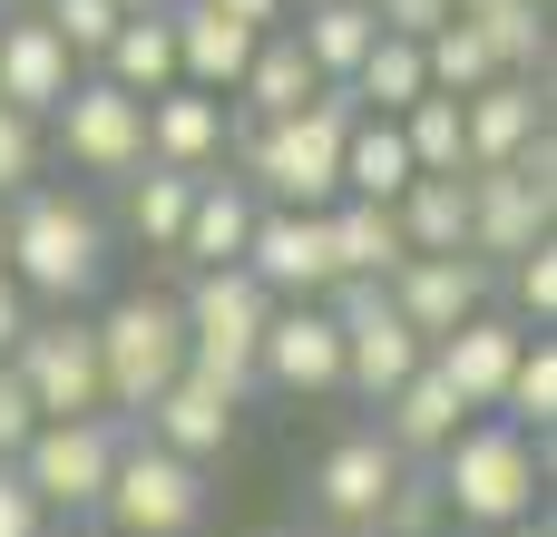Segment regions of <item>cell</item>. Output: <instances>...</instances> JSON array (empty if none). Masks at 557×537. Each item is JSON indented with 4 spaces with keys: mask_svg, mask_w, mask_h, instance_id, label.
Wrapping results in <instances>:
<instances>
[{
    "mask_svg": "<svg viewBox=\"0 0 557 537\" xmlns=\"http://www.w3.org/2000/svg\"><path fill=\"white\" fill-rule=\"evenodd\" d=\"M352 88L304 98L294 117H245L235 127V176L255 186V205H333L343 196V127H352Z\"/></svg>",
    "mask_w": 557,
    "mask_h": 537,
    "instance_id": "6da1fadb",
    "label": "cell"
},
{
    "mask_svg": "<svg viewBox=\"0 0 557 537\" xmlns=\"http://www.w3.org/2000/svg\"><path fill=\"white\" fill-rule=\"evenodd\" d=\"M98 274H108V215L78 196V186H20L10 196V284L29 294V303H49V313H69V303H88L98 294Z\"/></svg>",
    "mask_w": 557,
    "mask_h": 537,
    "instance_id": "7a4b0ae2",
    "label": "cell"
},
{
    "mask_svg": "<svg viewBox=\"0 0 557 537\" xmlns=\"http://www.w3.org/2000/svg\"><path fill=\"white\" fill-rule=\"evenodd\" d=\"M539 489H548V440L509 430L499 411H480V421L431 460V499H441V519H460L470 537L539 519Z\"/></svg>",
    "mask_w": 557,
    "mask_h": 537,
    "instance_id": "3957f363",
    "label": "cell"
},
{
    "mask_svg": "<svg viewBox=\"0 0 557 537\" xmlns=\"http://www.w3.org/2000/svg\"><path fill=\"white\" fill-rule=\"evenodd\" d=\"M176 323H186V372H206L215 391H255V342L274 323V294L245 274V264H215V274H186L176 294Z\"/></svg>",
    "mask_w": 557,
    "mask_h": 537,
    "instance_id": "277c9868",
    "label": "cell"
},
{
    "mask_svg": "<svg viewBox=\"0 0 557 537\" xmlns=\"http://www.w3.org/2000/svg\"><path fill=\"white\" fill-rule=\"evenodd\" d=\"M98 382H108V421H137L176 372H186V323L176 294H117L98 323Z\"/></svg>",
    "mask_w": 557,
    "mask_h": 537,
    "instance_id": "5b68a950",
    "label": "cell"
},
{
    "mask_svg": "<svg viewBox=\"0 0 557 537\" xmlns=\"http://www.w3.org/2000/svg\"><path fill=\"white\" fill-rule=\"evenodd\" d=\"M548 225H557V137H529L519 166L470 176V254H480L490 274L519 264V254H539Z\"/></svg>",
    "mask_w": 557,
    "mask_h": 537,
    "instance_id": "8992f818",
    "label": "cell"
},
{
    "mask_svg": "<svg viewBox=\"0 0 557 537\" xmlns=\"http://www.w3.org/2000/svg\"><path fill=\"white\" fill-rule=\"evenodd\" d=\"M98 519H108V537H196L206 528V470L157 450V440H127L117 470H108Z\"/></svg>",
    "mask_w": 557,
    "mask_h": 537,
    "instance_id": "52a82bcc",
    "label": "cell"
},
{
    "mask_svg": "<svg viewBox=\"0 0 557 537\" xmlns=\"http://www.w3.org/2000/svg\"><path fill=\"white\" fill-rule=\"evenodd\" d=\"M117 450H127V430L117 421H39L29 440H20V489L59 519H98V499H108V470H117Z\"/></svg>",
    "mask_w": 557,
    "mask_h": 537,
    "instance_id": "ba28073f",
    "label": "cell"
},
{
    "mask_svg": "<svg viewBox=\"0 0 557 537\" xmlns=\"http://www.w3.org/2000/svg\"><path fill=\"white\" fill-rule=\"evenodd\" d=\"M20 391L39 421H108V382H98V333L78 313H29L20 352H10Z\"/></svg>",
    "mask_w": 557,
    "mask_h": 537,
    "instance_id": "9c48e42d",
    "label": "cell"
},
{
    "mask_svg": "<svg viewBox=\"0 0 557 537\" xmlns=\"http://www.w3.org/2000/svg\"><path fill=\"white\" fill-rule=\"evenodd\" d=\"M323 313L343 323V391H362V401L401 391V382L431 362V342L392 313V294H382V284H333V294H323Z\"/></svg>",
    "mask_w": 557,
    "mask_h": 537,
    "instance_id": "30bf717a",
    "label": "cell"
},
{
    "mask_svg": "<svg viewBox=\"0 0 557 537\" xmlns=\"http://www.w3.org/2000/svg\"><path fill=\"white\" fill-rule=\"evenodd\" d=\"M49 127H59V157H69L78 176H98V186H117V176L147 166V98H127V88H108V78H78V88L49 108Z\"/></svg>",
    "mask_w": 557,
    "mask_h": 537,
    "instance_id": "8fae6325",
    "label": "cell"
},
{
    "mask_svg": "<svg viewBox=\"0 0 557 537\" xmlns=\"http://www.w3.org/2000/svg\"><path fill=\"white\" fill-rule=\"evenodd\" d=\"M245 274L274 294V303H323L343 274H333V225L323 205H264L255 235H245Z\"/></svg>",
    "mask_w": 557,
    "mask_h": 537,
    "instance_id": "7c38bea8",
    "label": "cell"
},
{
    "mask_svg": "<svg viewBox=\"0 0 557 537\" xmlns=\"http://www.w3.org/2000/svg\"><path fill=\"white\" fill-rule=\"evenodd\" d=\"M401 479H411V460H401L382 430H343V440L313 460V509L333 519V537H372Z\"/></svg>",
    "mask_w": 557,
    "mask_h": 537,
    "instance_id": "4fadbf2b",
    "label": "cell"
},
{
    "mask_svg": "<svg viewBox=\"0 0 557 537\" xmlns=\"http://www.w3.org/2000/svg\"><path fill=\"white\" fill-rule=\"evenodd\" d=\"M255 382L284 391V401H323L343 391V323L323 303H274L264 342H255Z\"/></svg>",
    "mask_w": 557,
    "mask_h": 537,
    "instance_id": "5bb4252c",
    "label": "cell"
},
{
    "mask_svg": "<svg viewBox=\"0 0 557 537\" xmlns=\"http://www.w3.org/2000/svg\"><path fill=\"white\" fill-rule=\"evenodd\" d=\"M490 284H499V274H490L480 254H411L382 294H392V313H401L421 342H441V333H460L470 313H490Z\"/></svg>",
    "mask_w": 557,
    "mask_h": 537,
    "instance_id": "9a60e30c",
    "label": "cell"
},
{
    "mask_svg": "<svg viewBox=\"0 0 557 537\" xmlns=\"http://www.w3.org/2000/svg\"><path fill=\"white\" fill-rule=\"evenodd\" d=\"M519 352H529V323H509V313L490 303V313H470L460 333H441V342H431V372H441V382L460 391V411L480 421V411H499V391H509Z\"/></svg>",
    "mask_w": 557,
    "mask_h": 537,
    "instance_id": "2e32d148",
    "label": "cell"
},
{
    "mask_svg": "<svg viewBox=\"0 0 557 537\" xmlns=\"http://www.w3.org/2000/svg\"><path fill=\"white\" fill-rule=\"evenodd\" d=\"M235 147V108L206 98V88H157L147 98V166L166 176H215Z\"/></svg>",
    "mask_w": 557,
    "mask_h": 537,
    "instance_id": "e0dca14e",
    "label": "cell"
},
{
    "mask_svg": "<svg viewBox=\"0 0 557 537\" xmlns=\"http://www.w3.org/2000/svg\"><path fill=\"white\" fill-rule=\"evenodd\" d=\"M235 411H245L235 391H215L206 372H176V382L137 411V440H157V450H176V460H196V470H206V460H225V450H235Z\"/></svg>",
    "mask_w": 557,
    "mask_h": 537,
    "instance_id": "ac0fdd59",
    "label": "cell"
},
{
    "mask_svg": "<svg viewBox=\"0 0 557 537\" xmlns=\"http://www.w3.org/2000/svg\"><path fill=\"white\" fill-rule=\"evenodd\" d=\"M78 78H88V68L69 59V39H59L39 10H10V20H0V108H20V117L49 127V108H59Z\"/></svg>",
    "mask_w": 557,
    "mask_h": 537,
    "instance_id": "d6986e66",
    "label": "cell"
},
{
    "mask_svg": "<svg viewBox=\"0 0 557 537\" xmlns=\"http://www.w3.org/2000/svg\"><path fill=\"white\" fill-rule=\"evenodd\" d=\"M460 137H470V176L519 166V147L548 137V78H490L480 98H460Z\"/></svg>",
    "mask_w": 557,
    "mask_h": 537,
    "instance_id": "ffe728a7",
    "label": "cell"
},
{
    "mask_svg": "<svg viewBox=\"0 0 557 537\" xmlns=\"http://www.w3.org/2000/svg\"><path fill=\"white\" fill-rule=\"evenodd\" d=\"M255 186L245 176H196V196H186V225H176V264L186 274H215V264H245V235H255Z\"/></svg>",
    "mask_w": 557,
    "mask_h": 537,
    "instance_id": "44dd1931",
    "label": "cell"
},
{
    "mask_svg": "<svg viewBox=\"0 0 557 537\" xmlns=\"http://www.w3.org/2000/svg\"><path fill=\"white\" fill-rule=\"evenodd\" d=\"M372 411H382L372 430H382V440H392V450H401L411 470H431V460H441V450H450V440L470 430V411H460V391H450V382H441L431 362H421V372H411L401 391H382Z\"/></svg>",
    "mask_w": 557,
    "mask_h": 537,
    "instance_id": "7402d4cb",
    "label": "cell"
},
{
    "mask_svg": "<svg viewBox=\"0 0 557 537\" xmlns=\"http://www.w3.org/2000/svg\"><path fill=\"white\" fill-rule=\"evenodd\" d=\"M166 20H176V88H206V98H235V78H245V59H255V39H264V29L225 20L215 0H176Z\"/></svg>",
    "mask_w": 557,
    "mask_h": 537,
    "instance_id": "603a6c76",
    "label": "cell"
},
{
    "mask_svg": "<svg viewBox=\"0 0 557 537\" xmlns=\"http://www.w3.org/2000/svg\"><path fill=\"white\" fill-rule=\"evenodd\" d=\"M323 225H333V274H343V284H392V274L411 264V245H401L392 205L333 196V205H323Z\"/></svg>",
    "mask_w": 557,
    "mask_h": 537,
    "instance_id": "cb8c5ba5",
    "label": "cell"
},
{
    "mask_svg": "<svg viewBox=\"0 0 557 537\" xmlns=\"http://www.w3.org/2000/svg\"><path fill=\"white\" fill-rule=\"evenodd\" d=\"M284 29H294V49L313 59V78H323V88H343V78L362 68V49L382 39L372 0H313V10H294Z\"/></svg>",
    "mask_w": 557,
    "mask_h": 537,
    "instance_id": "d4e9b609",
    "label": "cell"
},
{
    "mask_svg": "<svg viewBox=\"0 0 557 537\" xmlns=\"http://www.w3.org/2000/svg\"><path fill=\"white\" fill-rule=\"evenodd\" d=\"M88 78H108V88H127V98H157V88H176V20H166V10H147V20H117Z\"/></svg>",
    "mask_w": 557,
    "mask_h": 537,
    "instance_id": "484cf974",
    "label": "cell"
},
{
    "mask_svg": "<svg viewBox=\"0 0 557 537\" xmlns=\"http://www.w3.org/2000/svg\"><path fill=\"white\" fill-rule=\"evenodd\" d=\"M392 225L411 254H470V176H411L392 196Z\"/></svg>",
    "mask_w": 557,
    "mask_h": 537,
    "instance_id": "4316f807",
    "label": "cell"
},
{
    "mask_svg": "<svg viewBox=\"0 0 557 537\" xmlns=\"http://www.w3.org/2000/svg\"><path fill=\"white\" fill-rule=\"evenodd\" d=\"M235 98H245V117H294L304 98H323V78H313V59L294 49V29H264L255 59H245V78H235Z\"/></svg>",
    "mask_w": 557,
    "mask_h": 537,
    "instance_id": "83f0119b",
    "label": "cell"
},
{
    "mask_svg": "<svg viewBox=\"0 0 557 537\" xmlns=\"http://www.w3.org/2000/svg\"><path fill=\"white\" fill-rule=\"evenodd\" d=\"M343 88H352V108H362V117H401L411 98H431V68H421V39H392V29H382V39L362 49V68H352Z\"/></svg>",
    "mask_w": 557,
    "mask_h": 537,
    "instance_id": "f1b7e54d",
    "label": "cell"
},
{
    "mask_svg": "<svg viewBox=\"0 0 557 537\" xmlns=\"http://www.w3.org/2000/svg\"><path fill=\"white\" fill-rule=\"evenodd\" d=\"M401 186H411V147H401V127H392V117H352V127H343V196L392 205Z\"/></svg>",
    "mask_w": 557,
    "mask_h": 537,
    "instance_id": "f546056e",
    "label": "cell"
},
{
    "mask_svg": "<svg viewBox=\"0 0 557 537\" xmlns=\"http://www.w3.org/2000/svg\"><path fill=\"white\" fill-rule=\"evenodd\" d=\"M186 196H196V176H166V166H137V176H117V215H127V235H137L147 254H176Z\"/></svg>",
    "mask_w": 557,
    "mask_h": 537,
    "instance_id": "4dcf8cb0",
    "label": "cell"
},
{
    "mask_svg": "<svg viewBox=\"0 0 557 537\" xmlns=\"http://www.w3.org/2000/svg\"><path fill=\"white\" fill-rule=\"evenodd\" d=\"M401 147H411V176H470V137H460V98H411L401 117Z\"/></svg>",
    "mask_w": 557,
    "mask_h": 537,
    "instance_id": "1f68e13d",
    "label": "cell"
},
{
    "mask_svg": "<svg viewBox=\"0 0 557 537\" xmlns=\"http://www.w3.org/2000/svg\"><path fill=\"white\" fill-rule=\"evenodd\" d=\"M470 29L490 39V59H499L509 78H548V10H539V0H499V10H480Z\"/></svg>",
    "mask_w": 557,
    "mask_h": 537,
    "instance_id": "d6a6232c",
    "label": "cell"
},
{
    "mask_svg": "<svg viewBox=\"0 0 557 537\" xmlns=\"http://www.w3.org/2000/svg\"><path fill=\"white\" fill-rule=\"evenodd\" d=\"M421 68H431V88H441V98H480L490 78H509V68L490 59V39H480L470 20H450V29H431V39H421Z\"/></svg>",
    "mask_w": 557,
    "mask_h": 537,
    "instance_id": "836d02e7",
    "label": "cell"
},
{
    "mask_svg": "<svg viewBox=\"0 0 557 537\" xmlns=\"http://www.w3.org/2000/svg\"><path fill=\"white\" fill-rule=\"evenodd\" d=\"M499 421L529 430V440L557 430V342L548 333H529V352H519V372H509V391H499Z\"/></svg>",
    "mask_w": 557,
    "mask_h": 537,
    "instance_id": "e575fe53",
    "label": "cell"
},
{
    "mask_svg": "<svg viewBox=\"0 0 557 537\" xmlns=\"http://www.w3.org/2000/svg\"><path fill=\"white\" fill-rule=\"evenodd\" d=\"M499 274H509V323L548 333V323H557V245L519 254V264H499Z\"/></svg>",
    "mask_w": 557,
    "mask_h": 537,
    "instance_id": "d590c367",
    "label": "cell"
},
{
    "mask_svg": "<svg viewBox=\"0 0 557 537\" xmlns=\"http://www.w3.org/2000/svg\"><path fill=\"white\" fill-rule=\"evenodd\" d=\"M39 157H49V127L20 117V108H0V205H10L20 186H39Z\"/></svg>",
    "mask_w": 557,
    "mask_h": 537,
    "instance_id": "8d00e7d4",
    "label": "cell"
},
{
    "mask_svg": "<svg viewBox=\"0 0 557 537\" xmlns=\"http://www.w3.org/2000/svg\"><path fill=\"white\" fill-rule=\"evenodd\" d=\"M39 20L69 39V59H78V68H98V49H108V29H117V10H108V0H49Z\"/></svg>",
    "mask_w": 557,
    "mask_h": 537,
    "instance_id": "74e56055",
    "label": "cell"
},
{
    "mask_svg": "<svg viewBox=\"0 0 557 537\" xmlns=\"http://www.w3.org/2000/svg\"><path fill=\"white\" fill-rule=\"evenodd\" d=\"M431 528H441V499H431V470H411V479L392 489V509H382L372 537H431Z\"/></svg>",
    "mask_w": 557,
    "mask_h": 537,
    "instance_id": "f35d334b",
    "label": "cell"
},
{
    "mask_svg": "<svg viewBox=\"0 0 557 537\" xmlns=\"http://www.w3.org/2000/svg\"><path fill=\"white\" fill-rule=\"evenodd\" d=\"M372 20H382L392 39H431V29H450L460 10H450V0H372Z\"/></svg>",
    "mask_w": 557,
    "mask_h": 537,
    "instance_id": "ab89813d",
    "label": "cell"
},
{
    "mask_svg": "<svg viewBox=\"0 0 557 537\" xmlns=\"http://www.w3.org/2000/svg\"><path fill=\"white\" fill-rule=\"evenodd\" d=\"M0 537H49V509L20 489V470L0 460Z\"/></svg>",
    "mask_w": 557,
    "mask_h": 537,
    "instance_id": "60d3db41",
    "label": "cell"
},
{
    "mask_svg": "<svg viewBox=\"0 0 557 537\" xmlns=\"http://www.w3.org/2000/svg\"><path fill=\"white\" fill-rule=\"evenodd\" d=\"M39 430V411H29V391H20V372L0 362V460H20V440Z\"/></svg>",
    "mask_w": 557,
    "mask_h": 537,
    "instance_id": "b9f144b4",
    "label": "cell"
},
{
    "mask_svg": "<svg viewBox=\"0 0 557 537\" xmlns=\"http://www.w3.org/2000/svg\"><path fill=\"white\" fill-rule=\"evenodd\" d=\"M29 313H39V303H29V294H20V284L0 274V362L20 352V333H29Z\"/></svg>",
    "mask_w": 557,
    "mask_h": 537,
    "instance_id": "7bdbcfd3",
    "label": "cell"
},
{
    "mask_svg": "<svg viewBox=\"0 0 557 537\" xmlns=\"http://www.w3.org/2000/svg\"><path fill=\"white\" fill-rule=\"evenodd\" d=\"M225 20H245V29H284L294 20V0H215Z\"/></svg>",
    "mask_w": 557,
    "mask_h": 537,
    "instance_id": "ee69618b",
    "label": "cell"
},
{
    "mask_svg": "<svg viewBox=\"0 0 557 537\" xmlns=\"http://www.w3.org/2000/svg\"><path fill=\"white\" fill-rule=\"evenodd\" d=\"M117 20H147V10H176V0H108Z\"/></svg>",
    "mask_w": 557,
    "mask_h": 537,
    "instance_id": "f6af8a7d",
    "label": "cell"
},
{
    "mask_svg": "<svg viewBox=\"0 0 557 537\" xmlns=\"http://www.w3.org/2000/svg\"><path fill=\"white\" fill-rule=\"evenodd\" d=\"M480 537H548V519H519V528H480Z\"/></svg>",
    "mask_w": 557,
    "mask_h": 537,
    "instance_id": "bcb514c9",
    "label": "cell"
},
{
    "mask_svg": "<svg viewBox=\"0 0 557 537\" xmlns=\"http://www.w3.org/2000/svg\"><path fill=\"white\" fill-rule=\"evenodd\" d=\"M450 10H460V20H480V10H499V0H450Z\"/></svg>",
    "mask_w": 557,
    "mask_h": 537,
    "instance_id": "7dc6e473",
    "label": "cell"
},
{
    "mask_svg": "<svg viewBox=\"0 0 557 537\" xmlns=\"http://www.w3.org/2000/svg\"><path fill=\"white\" fill-rule=\"evenodd\" d=\"M0 274H10V205H0Z\"/></svg>",
    "mask_w": 557,
    "mask_h": 537,
    "instance_id": "c3c4849f",
    "label": "cell"
},
{
    "mask_svg": "<svg viewBox=\"0 0 557 537\" xmlns=\"http://www.w3.org/2000/svg\"><path fill=\"white\" fill-rule=\"evenodd\" d=\"M294 10H313V0H294Z\"/></svg>",
    "mask_w": 557,
    "mask_h": 537,
    "instance_id": "681fc988",
    "label": "cell"
},
{
    "mask_svg": "<svg viewBox=\"0 0 557 537\" xmlns=\"http://www.w3.org/2000/svg\"><path fill=\"white\" fill-rule=\"evenodd\" d=\"M539 10H548V0H539Z\"/></svg>",
    "mask_w": 557,
    "mask_h": 537,
    "instance_id": "f907efd6",
    "label": "cell"
},
{
    "mask_svg": "<svg viewBox=\"0 0 557 537\" xmlns=\"http://www.w3.org/2000/svg\"><path fill=\"white\" fill-rule=\"evenodd\" d=\"M0 10H10V0H0Z\"/></svg>",
    "mask_w": 557,
    "mask_h": 537,
    "instance_id": "816d5d0a",
    "label": "cell"
}]
</instances>
